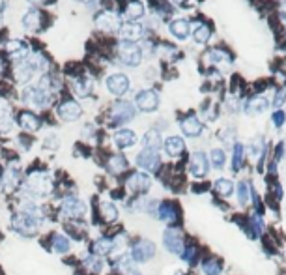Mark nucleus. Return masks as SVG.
Returning <instances> with one entry per match:
<instances>
[{
  "instance_id": "f03ea898",
  "label": "nucleus",
  "mask_w": 286,
  "mask_h": 275,
  "mask_svg": "<svg viewBox=\"0 0 286 275\" xmlns=\"http://www.w3.org/2000/svg\"><path fill=\"white\" fill-rule=\"evenodd\" d=\"M39 225H42V219H36V217L23 214V212L13 217V228L23 234V236H34L37 232Z\"/></svg>"
},
{
  "instance_id": "72a5a7b5",
  "label": "nucleus",
  "mask_w": 286,
  "mask_h": 275,
  "mask_svg": "<svg viewBox=\"0 0 286 275\" xmlns=\"http://www.w3.org/2000/svg\"><path fill=\"white\" fill-rule=\"evenodd\" d=\"M193 36H195L196 43H206L208 40H210V36H212V30H210V26H208V25H202V23H198V25H195Z\"/></svg>"
},
{
  "instance_id": "c756f323",
  "label": "nucleus",
  "mask_w": 286,
  "mask_h": 275,
  "mask_svg": "<svg viewBox=\"0 0 286 275\" xmlns=\"http://www.w3.org/2000/svg\"><path fill=\"white\" fill-rule=\"evenodd\" d=\"M213 191L221 197H230L234 191V182L226 180V178H219L217 182H213Z\"/></svg>"
},
{
  "instance_id": "9b49d317",
  "label": "nucleus",
  "mask_w": 286,
  "mask_h": 275,
  "mask_svg": "<svg viewBox=\"0 0 286 275\" xmlns=\"http://www.w3.org/2000/svg\"><path fill=\"white\" fill-rule=\"evenodd\" d=\"M137 165L140 169H146L150 172H155L161 165V159H159L157 152H152V150H142V152L137 155Z\"/></svg>"
},
{
  "instance_id": "49530a36",
  "label": "nucleus",
  "mask_w": 286,
  "mask_h": 275,
  "mask_svg": "<svg viewBox=\"0 0 286 275\" xmlns=\"http://www.w3.org/2000/svg\"><path fill=\"white\" fill-rule=\"evenodd\" d=\"M284 120H286V116H284V112L282 110H277L273 114V124L277 126V128H280L282 124H284Z\"/></svg>"
},
{
  "instance_id": "37998d69",
  "label": "nucleus",
  "mask_w": 286,
  "mask_h": 275,
  "mask_svg": "<svg viewBox=\"0 0 286 275\" xmlns=\"http://www.w3.org/2000/svg\"><path fill=\"white\" fill-rule=\"evenodd\" d=\"M85 266H86V268H90L94 273L101 271V268H103L101 260H99V258H96V257H86L85 258Z\"/></svg>"
},
{
  "instance_id": "4468645a",
  "label": "nucleus",
  "mask_w": 286,
  "mask_h": 275,
  "mask_svg": "<svg viewBox=\"0 0 286 275\" xmlns=\"http://www.w3.org/2000/svg\"><path fill=\"white\" fill-rule=\"evenodd\" d=\"M25 101L26 103L34 105V107H43V105L49 103L51 99V94H47V92L39 90L37 86H32V88H28V90H25Z\"/></svg>"
},
{
  "instance_id": "7c9ffc66",
  "label": "nucleus",
  "mask_w": 286,
  "mask_h": 275,
  "mask_svg": "<svg viewBox=\"0 0 286 275\" xmlns=\"http://www.w3.org/2000/svg\"><path fill=\"white\" fill-rule=\"evenodd\" d=\"M128 169V159L124 158V155H120V153H116V155H110L109 159V171L112 172V174H120V172H124Z\"/></svg>"
},
{
  "instance_id": "5fc2aeb1",
  "label": "nucleus",
  "mask_w": 286,
  "mask_h": 275,
  "mask_svg": "<svg viewBox=\"0 0 286 275\" xmlns=\"http://www.w3.org/2000/svg\"><path fill=\"white\" fill-rule=\"evenodd\" d=\"M79 2H85V4H88V2H92V0H79Z\"/></svg>"
},
{
  "instance_id": "c9c22d12",
  "label": "nucleus",
  "mask_w": 286,
  "mask_h": 275,
  "mask_svg": "<svg viewBox=\"0 0 286 275\" xmlns=\"http://www.w3.org/2000/svg\"><path fill=\"white\" fill-rule=\"evenodd\" d=\"M266 109H268V101L264 98H253L249 103H247V112H251V114L264 112Z\"/></svg>"
},
{
  "instance_id": "c03bdc74",
  "label": "nucleus",
  "mask_w": 286,
  "mask_h": 275,
  "mask_svg": "<svg viewBox=\"0 0 286 275\" xmlns=\"http://www.w3.org/2000/svg\"><path fill=\"white\" fill-rule=\"evenodd\" d=\"M196 255V249L195 247H191V245H185L182 251V258L183 260H187V262H193V258Z\"/></svg>"
},
{
  "instance_id": "bb28decb",
  "label": "nucleus",
  "mask_w": 286,
  "mask_h": 275,
  "mask_svg": "<svg viewBox=\"0 0 286 275\" xmlns=\"http://www.w3.org/2000/svg\"><path fill=\"white\" fill-rule=\"evenodd\" d=\"M126 17L133 23L135 19H140L142 15H144V6H142V2L140 0H131L128 6H126Z\"/></svg>"
},
{
  "instance_id": "dca6fc26",
  "label": "nucleus",
  "mask_w": 286,
  "mask_h": 275,
  "mask_svg": "<svg viewBox=\"0 0 286 275\" xmlns=\"http://www.w3.org/2000/svg\"><path fill=\"white\" fill-rule=\"evenodd\" d=\"M208 158L202 152L193 153L191 158V163H189V169H191V174L196 178H204L208 174Z\"/></svg>"
},
{
  "instance_id": "20e7f679",
  "label": "nucleus",
  "mask_w": 286,
  "mask_h": 275,
  "mask_svg": "<svg viewBox=\"0 0 286 275\" xmlns=\"http://www.w3.org/2000/svg\"><path fill=\"white\" fill-rule=\"evenodd\" d=\"M118 53L122 56V62L128 64V66H139L140 60H142V51L137 43L131 42H122L120 47H118Z\"/></svg>"
},
{
  "instance_id": "a878e982",
  "label": "nucleus",
  "mask_w": 286,
  "mask_h": 275,
  "mask_svg": "<svg viewBox=\"0 0 286 275\" xmlns=\"http://www.w3.org/2000/svg\"><path fill=\"white\" fill-rule=\"evenodd\" d=\"M19 182H21V172H19V169H15V167L6 169V176H4V189L6 191L15 189V187L19 185Z\"/></svg>"
},
{
  "instance_id": "b1692460",
  "label": "nucleus",
  "mask_w": 286,
  "mask_h": 275,
  "mask_svg": "<svg viewBox=\"0 0 286 275\" xmlns=\"http://www.w3.org/2000/svg\"><path fill=\"white\" fill-rule=\"evenodd\" d=\"M171 32L172 36H176L178 40H185V37L189 36V21H185V19H176V21H172L171 23Z\"/></svg>"
},
{
  "instance_id": "412c9836",
  "label": "nucleus",
  "mask_w": 286,
  "mask_h": 275,
  "mask_svg": "<svg viewBox=\"0 0 286 275\" xmlns=\"http://www.w3.org/2000/svg\"><path fill=\"white\" fill-rule=\"evenodd\" d=\"M92 251L94 255L98 257H103V255H110L114 251V240L112 238H99L92 244Z\"/></svg>"
},
{
  "instance_id": "423d86ee",
  "label": "nucleus",
  "mask_w": 286,
  "mask_h": 275,
  "mask_svg": "<svg viewBox=\"0 0 286 275\" xmlns=\"http://www.w3.org/2000/svg\"><path fill=\"white\" fill-rule=\"evenodd\" d=\"M155 244L152 242H148V240H140L137 244L133 245V249H131V258H133L135 262H148L150 258H153L155 255Z\"/></svg>"
},
{
  "instance_id": "a18cd8bd",
  "label": "nucleus",
  "mask_w": 286,
  "mask_h": 275,
  "mask_svg": "<svg viewBox=\"0 0 286 275\" xmlns=\"http://www.w3.org/2000/svg\"><path fill=\"white\" fill-rule=\"evenodd\" d=\"M253 228H255L256 236H260V234L264 232V221H262L260 215H255V217H253Z\"/></svg>"
},
{
  "instance_id": "864d4df0",
  "label": "nucleus",
  "mask_w": 286,
  "mask_h": 275,
  "mask_svg": "<svg viewBox=\"0 0 286 275\" xmlns=\"http://www.w3.org/2000/svg\"><path fill=\"white\" fill-rule=\"evenodd\" d=\"M174 2H176V4H183V2H185V0H174Z\"/></svg>"
},
{
  "instance_id": "6e6552de",
  "label": "nucleus",
  "mask_w": 286,
  "mask_h": 275,
  "mask_svg": "<svg viewBox=\"0 0 286 275\" xmlns=\"http://www.w3.org/2000/svg\"><path fill=\"white\" fill-rule=\"evenodd\" d=\"M62 214L67 217H83L86 214V204L77 197H66L62 201Z\"/></svg>"
},
{
  "instance_id": "f704fd0d",
  "label": "nucleus",
  "mask_w": 286,
  "mask_h": 275,
  "mask_svg": "<svg viewBox=\"0 0 286 275\" xmlns=\"http://www.w3.org/2000/svg\"><path fill=\"white\" fill-rule=\"evenodd\" d=\"M101 214H103L105 221H109V223H112V221L118 219V210H116L114 204L109 202V201L101 202Z\"/></svg>"
},
{
  "instance_id": "603ef678",
  "label": "nucleus",
  "mask_w": 286,
  "mask_h": 275,
  "mask_svg": "<svg viewBox=\"0 0 286 275\" xmlns=\"http://www.w3.org/2000/svg\"><path fill=\"white\" fill-rule=\"evenodd\" d=\"M280 15H282V17L286 19V4H284V6H282V12H280Z\"/></svg>"
},
{
  "instance_id": "0eeeda50",
  "label": "nucleus",
  "mask_w": 286,
  "mask_h": 275,
  "mask_svg": "<svg viewBox=\"0 0 286 275\" xmlns=\"http://www.w3.org/2000/svg\"><path fill=\"white\" fill-rule=\"evenodd\" d=\"M96 25H98V28H101V30L116 32V30H120V26H122V19L114 12H101L96 15Z\"/></svg>"
},
{
  "instance_id": "79ce46f5",
  "label": "nucleus",
  "mask_w": 286,
  "mask_h": 275,
  "mask_svg": "<svg viewBox=\"0 0 286 275\" xmlns=\"http://www.w3.org/2000/svg\"><path fill=\"white\" fill-rule=\"evenodd\" d=\"M13 126L12 116L8 114L6 110H0V131H10Z\"/></svg>"
},
{
  "instance_id": "39448f33",
  "label": "nucleus",
  "mask_w": 286,
  "mask_h": 275,
  "mask_svg": "<svg viewBox=\"0 0 286 275\" xmlns=\"http://www.w3.org/2000/svg\"><path fill=\"white\" fill-rule=\"evenodd\" d=\"M163 242H165L167 251H171L174 255H182L183 247H185V244H183V234L180 228H167L163 234Z\"/></svg>"
},
{
  "instance_id": "58836bf2",
  "label": "nucleus",
  "mask_w": 286,
  "mask_h": 275,
  "mask_svg": "<svg viewBox=\"0 0 286 275\" xmlns=\"http://www.w3.org/2000/svg\"><path fill=\"white\" fill-rule=\"evenodd\" d=\"M225 161H226V155L223 150H219V148L212 150V165L215 167V169H223V167H225Z\"/></svg>"
},
{
  "instance_id": "5701e85b",
  "label": "nucleus",
  "mask_w": 286,
  "mask_h": 275,
  "mask_svg": "<svg viewBox=\"0 0 286 275\" xmlns=\"http://www.w3.org/2000/svg\"><path fill=\"white\" fill-rule=\"evenodd\" d=\"M114 142H116V146L129 148L137 142V135H135L131 129H120V131L114 133Z\"/></svg>"
},
{
  "instance_id": "8fccbe9b",
  "label": "nucleus",
  "mask_w": 286,
  "mask_h": 275,
  "mask_svg": "<svg viewBox=\"0 0 286 275\" xmlns=\"http://www.w3.org/2000/svg\"><path fill=\"white\" fill-rule=\"evenodd\" d=\"M28 2H30V4H36V6H39V4H45L47 0H28Z\"/></svg>"
},
{
  "instance_id": "473e14b6",
  "label": "nucleus",
  "mask_w": 286,
  "mask_h": 275,
  "mask_svg": "<svg viewBox=\"0 0 286 275\" xmlns=\"http://www.w3.org/2000/svg\"><path fill=\"white\" fill-rule=\"evenodd\" d=\"M69 240L64 236V234H53V249L56 251V253H60V255H64V253H67L69 251Z\"/></svg>"
},
{
  "instance_id": "6ab92c4d",
  "label": "nucleus",
  "mask_w": 286,
  "mask_h": 275,
  "mask_svg": "<svg viewBox=\"0 0 286 275\" xmlns=\"http://www.w3.org/2000/svg\"><path fill=\"white\" fill-rule=\"evenodd\" d=\"M34 69H36V64H34V62L23 60L17 67H15V79L25 85V83H28V81L32 79Z\"/></svg>"
},
{
  "instance_id": "de8ad7c7",
  "label": "nucleus",
  "mask_w": 286,
  "mask_h": 275,
  "mask_svg": "<svg viewBox=\"0 0 286 275\" xmlns=\"http://www.w3.org/2000/svg\"><path fill=\"white\" fill-rule=\"evenodd\" d=\"M58 146V139H56V135H49L47 139H45V148H56Z\"/></svg>"
},
{
  "instance_id": "a211bd4d",
  "label": "nucleus",
  "mask_w": 286,
  "mask_h": 275,
  "mask_svg": "<svg viewBox=\"0 0 286 275\" xmlns=\"http://www.w3.org/2000/svg\"><path fill=\"white\" fill-rule=\"evenodd\" d=\"M157 219L165 221V223H174L178 219L176 204H172V202H161L157 208Z\"/></svg>"
},
{
  "instance_id": "09e8293b",
  "label": "nucleus",
  "mask_w": 286,
  "mask_h": 275,
  "mask_svg": "<svg viewBox=\"0 0 286 275\" xmlns=\"http://www.w3.org/2000/svg\"><path fill=\"white\" fill-rule=\"evenodd\" d=\"M284 96H286L284 92H277V96H275V101H273L275 107H280V105L284 103Z\"/></svg>"
},
{
  "instance_id": "7ed1b4c3",
  "label": "nucleus",
  "mask_w": 286,
  "mask_h": 275,
  "mask_svg": "<svg viewBox=\"0 0 286 275\" xmlns=\"http://www.w3.org/2000/svg\"><path fill=\"white\" fill-rule=\"evenodd\" d=\"M133 116H135V109L129 101H118V103H114L112 110H110L112 126H120V124L129 122V120H133Z\"/></svg>"
},
{
  "instance_id": "2f4dec72",
  "label": "nucleus",
  "mask_w": 286,
  "mask_h": 275,
  "mask_svg": "<svg viewBox=\"0 0 286 275\" xmlns=\"http://www.w3.org/2000/svg\"><path fill=\"white\" fill-rule=\"evenodd\" d=\"M73 90H75V94H77V96H80V98L90 96V94H92V81L85 79V77H80V79L75 81Z\"/></svg>"
},
{
  "instance_id": "c85d7f7f",
  "label": "nucleus",
  "mask_w": 286,
  "mask_h": 275,
  "mask_svg": "<svg viewBox=\"0 0 286 275\" xmlns=\"http://www.w3.org/2000/svg\"><path fill=\"white\" fill-rule=\"evenodd\" d=\"M142 144H144V150H152V152H157L161 148V135L157 131H148L142 139Z\"/></svg>"
},
{
  "instance_id": "1a4fd4ad",
  "label": "nucleus",
  "mask_w": 286,
  "mask_h": 275,
  "mask_svg": "<svg viewBox=\"0 0 286 275\" xmlns=\"http://www.w3.org/2000/svg\"><path fill=\"white\" fill-rule=\"evenodd\" d=\"M135 101H137V107H139L140 110H144V112H152V110L157 109L159 96L153 90H140L139 94H137Z\"/></svg>"
},
{
  "instance_id": "4c0bfd02",
  "label": "nucleus",
  "mask_w": 286,
  "mask_h": 275,
  "mask_svg": "<svg viewBox=\"0 0 286 275\" xmlns=\"http://www.w3.org/2000/svg\"><path fill=\"white\" fill-rule=\"evenodd\" d=\"M202 269H204V273H206V275H221V269H223V266H221L219 260L210 258V260H206V262L202 264Z\"/></svg>"
},
{
  "instance_id": "f3484780",
  "label": "nucleus",
  "mask_w": 286,
  "mask_h": 275,
  "mask_svg": "<svg viewBox=\"0 0 286 275\" xmlns=\"http://www.w3.org/2000/svg\"><path fill=\"white\" fill-rule=\"evenodd\" d=\"M19 126L25 129V131H37L39 126H42V120L34 114V112H28V110H23L19 114Z\"/></svg>"
},
{
  "instance_id": "f257e3e1",
  "label": "nucleus",
  "mask_w": 286,
  "mask_h": 275,
  "mask_svg": "<svg viewBox=\"0 0 286 275\" xmlns=\"http://www.w3.org/2000/svg\"><path fill=\"white\" fill-rule=\"evenodd\" d=\"M26 187L37 197H47L53 189V182H51V176L47 172L36 171L30 172V176L26 180Z\"/></svg>"
},
{
  "instance_id": "cd10ccee",
  "label": "nucleus",
  "mask_w": 286,
  "mask_h": 275,
  "mask_svg": "<svg viewBox=\"0 0 286 275\" xmlns=\"http://www.w3.org/2000/svg\"><path fill=\"white\" fill-rule=\"evenodd\" d=\"M23 25H25V28H28V30L39 28V25H42V13L37 12V10L26 12L25 17H23Z\"/></svg>"
},
{
  "instance_id": "a19ab883",
  "label": "nucleus",
  "mask_w": 286,
  "mask_h": 275,
  "mask_svg": "<svg viewBox=\"0 0 286 275\" xmlns=\"http://www.w3.org/2000/svg\"><path fill=\"white\" fill-rule=\"evenodd\" d=\"M210 60H212L213 64H221V62H228V60H230V56L226 55L225 51L213 49L212 53H210Z\"/></svg>"
},
{
  "instance_id": "3c124183",
  "label": "nucleus",
  "mask_w": 286,
  "mask_h": 275,
  "mask_svg": "<svg viewBox=\"0 0 286 275\" xmlns=\"http://www.w3.org/2000/svg\"><path fill=\"white\" fill-rule=\"evenodd\" d=\"M4 6H6V0H0V12L4 10Z\"/></svg>"
},
{
  "instance_id": "4be33fe9",
  "label": "nucleus",
  "mask_w": 286,
  "mask_h": 275,
  "mask_svg": "<svg viewBox=\"0 0 286 275\" xmlns=\"http://www.w3.org/2000/svg\"><path fill=\"white\" fill-rule=\"evenodd\" d=\"M182 131L187 137H198L202 133V124L196 116H187L182 120Z\"/></svg>"
},
{
  "instance_id": "f8f14e48",
  "label": "nucleus",
  "mask_w": 286,
  "mask_h": 275,
  "mask_svg": "<svg viewBox=\"0 0 286 275\" xmlns=\"http://www.w3.org/2000/svg\"><path fill=\"white\" fill-rule=\"evenodd\" d=\"M58 114H60L62 120L66 122H75L77 118L80 116V105L73 99H66L62 101L60 107H58Z\"/></svg>"
},
{
  "instance_id": "2eb2a0df",
  "label": "nucleus",
  "mask_w": 286,
  "mask_h": 275,
  "mask_svg": "<svg viewBox=\"0 0 286 275\" xmlns=\"http://www.w3.org/2000/svg\"><path fill=\"white\" fill-rule=\"evenodd\" d=\"M128 185L133 191H139V193H144L152 187V178L148 176L146 172H133L128 180Z\"/></svg>"
},
{
  "instance_id": "ea45409f",
  "label": "nucleus",
  "mask_w": 286,
  "mask_h": 275,
  "mask_svg": "<svg viewBox=\"0 0 286 275\" xmlns=\"http://www.w3.org/2000/svg\"><path fill=\"white\" fill-rule=\"evenodd\" d=\"M241 159H243V146H241V144H236V146H234V158H232V169H234V171H239Z\"/></svg>"
},
{
  "instance_id": "aec40b11",
  "label": "nucleus",
  "mask_w": 286,
  "mask_h": 275,
  "mask_svg": "<svg viewBox=\"0 0 286 275\" xmlns=\"http://www.w3.org/2000/svg\"><path fill=\"white\" fill-rule=\"evenodd\" d=\"M165 152L169 153L171 158H178V155H182L183 150H185V142H183V139H180V137H169L167 141H165Z\"/></svg>"
},
{
  "instance_id": "e433bc0d",
  "label": "nucleus",
  "mask_w": 286,
  "mask_h": 275,
  "mask_svg": "<svg viewBox=\"0 0 286 275\" xmlns=\"http://www.w3.org/2000/svg\"><path fill=\"white\" fill-rule=\"evenodd\" d=\"M251 195H253L251 183L239 182V185H237V199H239V204H247V202L251 201Z\"/></svg>"
},
{
  "instance_id": "ddd939ff",
  "label": "nucleus",
  "mask_w": 286,
  "mask_h": 275,
  "mask_svg": "<svg viewBox=\"0 0 286 275\" xmlns=\"http://www.w3.org/2000/svg\"><path fill=\"white\" fill-rule=\"evenodd\" d=\"M120 36H122L124 42H131L135 43L137 40L144 36V26L139 25V23H126V25L120 26Z\"/></svg>"
},
{
  "instance_id": "393cba45",
  "label": "nucleus",
  "mask_w": 286,
  "mask_h": 275,
  "mask_svg": "<svg viewBox=\"0 0 286 275\" xmlns=\"http://www.w3.org/2000/svg\"><path fill=\"white\" fill-rule=\"evenodd\" d=\"M6 51L12 55V58H21V60H26V55H28V47L23 42H19V40L8 43Z\"/></svg>"
},
{
  "instance_id": "9d476101",
  "label": "nucleus",
  "mask_w": 286,
  "mask_h": 275,
  "mask_svg": "<svg viewBox=\"0 0 286 275\" xmlns=\"http://www.w3.org/2000/svg\"><path fill=\"white\" fill-rule=\"evenodd\" d=\"M105 85H107V90L110 94H114V96H122L129 90V79L124 73H114L107 77Z\"/></svg>"
}]
</instances>
